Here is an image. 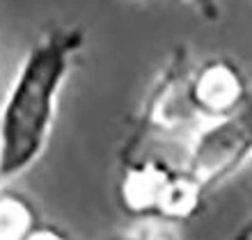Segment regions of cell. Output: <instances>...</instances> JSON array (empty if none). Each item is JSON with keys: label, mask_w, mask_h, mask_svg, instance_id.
<instances>
[{"label": "cell", "mask_w": 252, "mask_h": 240, "mask_svg": "<svg viewBox=\"0 0 252 240\" xmlns=\"http://www.w3.org/2000/svg\"><path fill=\"white\" fill-rule=\"evenodd\" d=\"M83 48L85 27L60 23L23 55L0 103V183H14L41 160L55 128L60 94Z\"/></svg>", "instance_id": "cell-1"}, {"label": "cell", "mask_w": 252, "mask_h": 240, "mask_svg": "<svg viewBox=\"0 0 252 240\" xmlns=\"http://www.w3.org/2000/svg\"><path fill=\"white\" fill-rule=\"evenodd\" d=\"M206 194L184 165L142 151L122 160L117 201L133 217L170 224L192 220L204 206Z\"/></svg>", "instance_id": "cell-2"}, {"label": "cell", "mask_w": 252, "mask_h": 240, "mask_svg": "<svg viewBox=\"0 0 252 240\" xmlns=\"http://www.w3.org/2000/svg\"><path fill=\"white\" fill-rule=\"evenodd\" d=\"M184 101L197 128L232 119L250 110L248 80L229 57H206L199 64L188 60L184 71Z\"/></svg>", "instance_id": "cell-3"}, {"label": "cell", "mask_w": 252, "mask_h": 240, "mask_svg": "<svg viewBox=\"0 0 252 240\" xmlns=\"http://www.w3.org/2000/svg\"><path fill=\"white\" fill-rule=\"evenodd\" d=\"M250 110L232 119L199 126L190 135L188 154L181 165L202 183L206 192L243 169L250 160Z\"/></svg>", "instance_id": "cell-4"}, {"label": "cell", "mask_w": 252, "mask_h": 240, "mask_svg": "<svg viewBox=\"0 0 252 240\" xmlns=\"http://www.w3.org/2000/svg\"><path fill=\"white\" fill-rule=\"evenodd\" d=\"M39 222V208L26 192L0 183V240H23Z\"/></svg>", "instance_id": "cell-5"}, {"label": "cell", "mask_w": 252, "mask_h": 240, "mask_svg": "<svg viewBox=\"0 0 252 240\" xmlns=\"http://www.w3.org/2000/svg\"><path fill=\"white\" fill-rule=\"evenodd\" d=\"M179 2L188 5L197 16L211 23H216L222 16V0H179Z\"/></svg>", "instance_id": "cell-6"}, {"label": "cell", "mask_w": 252, "mask_h": 240, "mask_svg": "<svg viewBox=\"0 0 252 240\" xmlns=\"http://www.w3.org/2000/svg\"><path fill=\"white\" fill-rule=\"evenodd\" d=\"M23 240H71V238H69V234H66L62 227L41 220Z\"/></svg>", "instance_id": "cell-7"}, {"label": "cell", "mask_w": 252, "mask_h": 240, "mask_svg": "<svg viewBox=\"0 0 252 240\" xmlns=\"http://www.w3.org/2000/svg\"><path fill=\"white\" fill-rule=\"evenodd\" d=\"M110 240H177V238L158 227H140L133 229V231H126V234H120L117 238Z\"/></svg>", "instance_id": "cell-8"}]
</instances>
